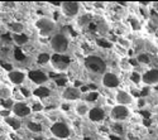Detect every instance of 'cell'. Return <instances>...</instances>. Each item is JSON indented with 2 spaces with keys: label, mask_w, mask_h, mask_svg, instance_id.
Returning a JSON list of instances; mask_svg holds the SVG:
<instances>
[{
  "label": "cell",
  "mask_w": 158,
  "mask_h": 140,
  "mask_svg": "<svg viewBox=\"0 0 158 140\" xmlns=\"http://www.w3.org/2000/svg\"><path fill=\"white\" fill-rule=\"evenodd\" d=\"M34 28L37 29V32L39 33V35L43 38H51L57 29V24L53 19H51L49 17H39L35 22H34Z\"/></svg>",
  "instance_id": "cell-1"
},
{
  "label": "cell",
  "mask_w": 158,
  "mask_h": 140,
  "mask_svg": "<svg viewBox=\"0 0 158 140\" xmlns=\"http://www.w3.org/2000/svg\"><path fill=\"white\" fill-rule=\"evenodd\" d=\"M49 47L55 52V54L63 56L64 53H67L70 48V38L61 32L55 33L49 38Z\"/></svg>",
  "instance_id": "cell-2"
},
{
  "label": "cell",
  "mask_w": 158,
  "mask_h": 140,
  "mask_svg": "<svg viewBox=\"0 0 158 140\" xmlns=\"http://www.w3.org/2000/svg\"><path fill=\"white\" fill-rule=\"evenodd\" d=\"M84 66L89 72L94 73V74L102 76L108 71V65H106V62H105V59H102L100 56H96V54L87 56L84 59Z\"/></svg>",
  "instance_id": "cell-3"
},
{
  "label": "cell",
  "mask_w": 158,
  "mask_h": 140,
  "mask_svg": "<svg viewBox=\"0 0 158 140\" xmlns=\"http://www.w3.org/2000/svg\"><path fill=\"white\" fill-rule=\"evenodd\" d=\"M49 133L51 136H55L60 140H69L72 135V129L67 122L53 121V124L49 126Z\"/></svg>",
  "instance_id": "cell-4"
},
{
  "label": "cell",
  "mask_w": 158,
  "mask_h": 140,
  "mask_svg": "<svg viewBox=\"0 0 158 140\" xmlns=\"http://www.w3.org/2000/svg\"><path fill=\"white\" fill-rule=\"evenodd\" d=\"M131 115V110L129 109V106H123V105H113L110 111H109V118L111 121L114 122H124L127 120H129Z\"/></svg>",
  "instance_id": "cell-5"
},
{
  "label": "cell",
  "mask_w": 158,
  "mask_h": 140,
  "mask_svg": "<svg viewBox=\"0 0 158 140\" xmlns=\"http://www.w3.org/2000/svg\"><path fill=\"white\" fill-rule=\"evenodd\" d=\"M82 90L77 86H66L62 92H61V98L64 102H77V101L82 100Z\"/></svg>",
  "instance_id": "cell-6"
},
{
  "label": "cell",
  "mask_w": 158,
  "mask_h": 140,
  "mask_svg": "<svg viewBox=\"0 0 158 140\" xmlns=\"http://www.w3.org/2000/svg\"><path fill=\"white\" fill-rule=\"evenodd\" d=\"M81 6L82 4L77 2H62L60 6V11L66 18H77L82 9Z\"/></svg>",
  "instance_id": "cell-7"
},
{
  "label": "cell",
  "mask_w": 158,
  "mask_h": 140,
  "mask_svg": "<svg viewBox=\"0 0 158 140\" xmlns=\"http://www.w3.org/2000/svg\"><path fill=\"white\" fill-rule=\"evenodd\" d=\"M100 83L104 88H109V90H115V88H119L122 81L120 77L118 76L116 73L111 72V71H106L102 76H101V80Z\"/></svg>",
  "instance_id": "cell-8"
},
{
  "label": "cell",
  "mask_w": 158,
  "mask_h": 140,
  "mask_svg": "<svg viewBox=\"0 0 158 140\" xmlns=\"http://www.w3.org/2000/svg\"><path fill=\"white\" fill-rule=\"evenodd\" d=\"M33 114L32 107L29 104L24 102V101H15L14 106L11 109V115H14L19 119H27Z\"/></svg>",
  "instance_id": "cell-9"
},
{
  "label": "cell",
  "mask_w": 158,
  "mask_h": 140,
  "mask_svg": "<svg viewBox=\"0 0 158 140\" xmlns=\"http://www.w3.org/2000/svg\"><path fill=\"white\" fill-rule=\"evenodd\" d=\"M27 77L35 86H44L49 80L48 74L41 70H29L27 72Z\"/></svg>",
  "instance_id": "cell-10"
},
{
  "label": "cell",
  "mask_w": 158,
  "mask_h": 140,
  "mask_svg": "<svg viewBox=\"0 0 158 140\" xmlns=\"http://www.w3.org/2000/svg\"><path fill=\"white\" fill-rule=\"evenodd\" d=\"M142 85L146 87L158 85V67H152L142 73Z\"/></svg>",
  "instance_id": "cell-11"
},
{
  "label": "cell",
  "mask_w": 158,
  "mask_h": 140,
  "mask_svg": "<svg viewBox=\"0 0 158 140\" xmlns=\"http://www.w3.org/2000/svg\"><path fill=\"white\" fill-rule=\"evenodd\" d=\"M114 100L116 105H123V106H130L134 104V96L131 95L129 91L127 90H119L118 88L115 95H114Z\"/></svg>",
  "instance_id": "cell-12"
},
{
  "label": "cell",
  "mask_w": 158,
  "mask_h": 140,
  "mask_svg": "<svg viewBox=\"0 0 158 140\" xmlns=\"http://www.w3.org/2000/svg\"><path fill=\"white\" fill-rule=\"evenodd\" d=\"M105 118H106V111H105L101 106L94 105V106L90 107V111L87 114L89 121L94 122V124H101V122H104Z\"/></svg>",
  "instance_id": "cell-13"
},
{
  "label": "cell",
  "mask_w": 158,
  "mask_h": 140,
  "mask_svg": "<svg viewBox=\"0 0 158 140\" xmlns=\"http://www.w3.org/2000/svg\"><path fill=\"white\" fill-rule=\"evenodd\" d=\"M6 78L13 86H22L27 81V72L22 70H11L6 72Z\"/></svg>",
  "instance_id": "cell-14"
},
{
  "label": "cell",
  "mask_w": 158,
  "mask_h": 140,
  "mask_svg": "<svg viewBox=\"0 0 158 140\" xmlns=\"http://www.w3.org/2000/svg\"><path fill=\"white\" fill-rule=\"evenodd\" d=\"M90 107L91 106L87 102H85L84 100H80V101H77V102H75L73 112H75V115L78 116V118H86L89 111H90Z\"/></svg>",
  "instance_id": "cell-15"
},
{
  "label": "cell",
  "mask_w": 158,
  "mask_h": 140,
  "mask_svg": "<svg viewBox=\"0 0 158 140\" xmlns=\"http://www.w3.org/2000/svg\"><path fill=\"white\" fill-rule=\"evenodd\" d=\"M4 124L6 126H9V128L11 129V131H19L22 128H23V121L22 119L14 116V115H9L6 118H4Z\"/></svg>",
  "instance_id": "cell-16"
},
{
  "label": "cell",
  "mask_w": 158,
  "mask_h": 140,
  "mask_svg": "<svg viewBox=\"0 0 158 140\" xmlns=\"http://www.w3.org/2000/svg\"><path fill=\"white\" fill-rule=\"evenodd\" d=\"M128 24H129V28L133 32H140L143 29V23L137 14L128 15Z\"/></svg>",
  "instance_id": "cell-17"
},
{
  "label": "cell",
  "mask_w": 158,
  "mask_h": 140,
  "mask_svg": "<svg viewBox=\"0 0 158 140\" xmlns=\"http://www.w3.org/2000/svg\"><path fill=\"white\" fill-rule=\"evenodd\" d=\"M51 96V90L47 86H37L35 90H33V97H37L39 100H44Z\"/></svg>",
  "instance_id": "cell-18"
},
{
  "label": "cell",
  "mask_w": 158,
  "mask_h": 140,
  "mask_svg": "<svg viewBox=\"0 0 158 140\" xmlns=\"http://www.w3.org/2000/svg\"><path fill=\"white\" fill-rule=\"evenodd\" d=\"M11 39L14 42L15 46L18 47H24L29 43V35L22 33V34H11Z\"/></svg>",
  "instance_id": "cell-19"
},
{
  "label": "cell",
  "mask_w": 158,
  "mask_h": 140,
  "mask_svg": "<svg viewBox=\"0 0 158 140\" xmlns=\"http://www.w3.org/2000/svg\"><path fill=\"white\" fill-rule=\"evenodd\" d=\"M51 63L53 65L55 68H57V70H63V68L67 67L69 61H63L61 54H55L53 57L51 58Z\"/></svg>",
  "instance_id": "cell-20"
},
{
  "label": "cell",
  "mask_w": 158,
  "mask_h": 140,
  "mask_svg": "<svg viewBox=\"0 0 158 140\" xmlns=\"http://www.w3.org/2000/svg\"><path fill=\"white\" fill-rule=\"evenodd\" d=\"M96 46L100 47L101 49H113L115 43L109 41L108 38H105V37H100V38H98V39H96Z\"/></svg>",
  "instance_id": "cell-21"
},
{
  "label": "cell",
  "mask_w": 158,
  "mask_h": 140,
  "mask_svg": "<svg viewBox=\"0 0 158 140\" xmlns=\"http://www.w3.org/2000/svg\"><path fill=\"white\" fill-rule=\"evenodd\" d=\"M9 30L11 32V34H22L24 33V24L20 23V22H11L9 25H8Z\"/></svg>",
  "instance_id": "cell-22"
},
{
  "label": "cell",
  "mask_w": 158,
  "mask_h": 140,
  "mask_svg": "<svg viewBox=\"0 0 158 140\" xmlns=\"http://www.w3.org/2000/svg\"><path fill=\"white\" fill-rule=\"evenodd\" d=\"M25 128H27L31 133H34V134H39V133H42L43 128H42V125L41 122H38V121H28L27 124H25Z\"/></svg>",
  "instance_id": "cell-23"
},
{
  "label": "cell",
  "mask_w": 158,
  "mask_h": 140,
  "mask_svg": "<svg viewBox=\"0 0 158 140\" xmlns=\"http://www.w3.org/2000/svg\"><path fill=\"white\" fill-rule=\"evenodd\" d=\"M99 96H100V95H99L98 91H87V92H85V94L82 95V98H84L85 102H87V104L90 105V104L96 102L98 98H99Z\"/></svg>",
  "instance_id": "cell-24"
},
{
  "label": "cell",
  "mask_w": 158,
  "mask_h": 140,
  "mask_svg": "<svg viewBox=\"0 0 158 140\" xmlns=\"http://www.w3.org/2000/svg\"><path fill=\"white\" fill-rule=\"evenodd\" d=\"M8 98H13V90L10 86L2 85L0 86V101L8 100Z\"/></svg>",
  "instance_id": "cell-25"
},
{
  "label": "cell",
  "mask_w": 158,
  "mask_h": 140,
  "mask_svg": "<svg viewBox=\"0 0 158 140\" xmlns=\"http://www.w3.org/2000/svg\"><path fill=\"white\" fill-rule=\"evenodd\" d=\"M119 67L122 71L127 72V73H130L131 71H134V66L131 65V61L129 58H123L119 61Z\"/></svg>",
  "instance_id": "cell-26"
},
{
  "label": "cell",
  "mask_w": 158,
  "mask_h": 140,
  "mask_svg": "<svg viewBox=\"0 0 158 140\" xmlns=\"http://www.w3.org/2000/svg\"><path fill=\"white\" fill-rule=\"evenodd\" d=\"M115 43H116V44H119V46L123 47V48H125L127 50L131 49V47H133L131 39H129V38H127V37H123V35H122V37H118Z\"/></svg>",
  "instance_id": "cell-27"
},
{
  "label": "cell",
  "mask_w": 158,
  "mask_h": 140,
  "mask_svg": "<svg viewBox=\"0 0 158 140\" xmlns=\"http://www.w3.org/2000/svg\"><path fill=\"white\" fill-rule=\"evenodd\" d=\"M129 80H130V82L133 83V85H135V86H138V85H142V73H139L138 71H131L130 73H129Z\"/></svg>",
  "instance_id": "cell-28"
},
{
  "label": "cell",
  "mask_w": 158,
  "mask_h": 140,
  "mask_svg": "<svg viewBox=\"0 0 158 140\" xmlns=\"http://www.w3.org/2000/svg\"><path fill=\"white\" fill-rule=\"evenodd\" d=\"M113 50H114L115 54H116L118 57H119L120 59H123V58H128V52H129V50H127L125 48L120 47L119 44H116V43H115V46H114Z\"/></svg>",
  "instance_id": "cell-29"
},
{
  "label": "cell",
  "mask_w": 158,
  "mask_h": 140,
  "mask_svg": "<svg viewBox=\"0 0 158 140\" xmlns=\"http://www.w3.org/2000/svg\"><path fill=\"white\" fill-rule=\"evenodd\" d=\"M51 58L52 56L43 52V53H39L38 57H37V62L39 63V65H47V63H51Z\"/></svg>",
  "instance_id": "cell-30"
},
{
  "label": "cell",
  "mask_w": 158,
  "mask_h": 140,
  "mask_svg": "<svg viewBox=\"0 0 158 140\" xmlns=\"http://www.w3.org/2000/svg\"><path fill=\"white\" fill-rule=\"evenodd\" d=\"M137 62H138V63H142V65H148V63H151V56H149L147 52L138 53V56H137Z\"/></svg>",
  "instance_id": "cell-31"
},
{
  "label": "cell",
  "mask_w": 158,
  "mask_h": 140,
  "mask_svg": "<svg viewBox=\"0 0 158 140\" xmlns=\"http://www.w3.org/2000/svg\"><path fill=\"white\" fill-rule=\"evenodd\" d=\"M2 102V106H3V110H8V111H11L13 106H14L15 101L13 98H8V100H2L0 101Z\"/></svg>",
  "instance_id": "cell-32"
},
{
  "label": "cell",
  "mask_w": 158,
  "mask_h": 140,
  "mask_svg": "<svg viewBox=\"0 0 158 140\" xmlns=\"http://www.w3.org/2000/svg\"><path fill=\"white\" fill-rule=\"evenodd\" d=\"M90 20H91V18L89 15H84V17H80V19H77V22L80 25H86V24L90 23Z\"/></svg>",
  "instance_id": "cell-33"
},
{
  "label": "cell",
  "mask_w": 158,
  "mask_h": 140,
  "mask_svg": "<svg viewBox=\"0 0 158 140\" xmlns=\"http://www.w3.org/2000/svg\"><path fill=\"white\" fill-rule=\"evenodd\" d=\"M137 105H138V107H140V109L146 106V105H147V100H146V97H139Z\"/></svg>",
  "instance_id": "cell-34"
},
{
  "label": "cell",
  "mask_w": 158,
  "mask_h": 140,
  "mask_svg": "<svg viewBox=\"0 0 158 140\" xmlns=\"http://www.w3.org/2000/svg\"><path fill=\"white\" fill-rule=\"evenodd\" d=\"M153 44H154V47H156V49L158 50V35L154 38V39H153Z\"/></svg>",
  "instance_id": "cell-35"
},
{
  "label": "cell",
  "mask_w": 158,
  "mask_h": 140,
  "mask_svg": "<svg viewBox=\"0 0 158 140\" xmlns=\"http://www.w3.org/2000/svg\"><path fill=\"white\" fill-rule=\"evenodd\" d=\"M44 140H60V139H57V138H55V136H49V138H46Z\"/></svg>",
  "instance_id": "cell-36"
},
{
  "label": "cell",
  "mask_w": 158,
  "mask_h": 140,
  "mask_svg": "<svg viewBox=\"0 0 158 140\" xmlns=\"http://www.w3.org/2000/svg\"><path fill=\"white\" fill-rule=\"evenodd\" d=\"M3 122H4V118H3V116H0V125H2Z\"/></svg>",
  "instance_id": "cell-37"
},
{
  "label": "cell",
  "mask_w": 158,
  "mask_h": 140,
  "mask_svg": "<svg viewBox=\"0 0 158 140\" xmlns=\"http://www.w3.org/2000/svg\"><path fill=\"white\" fill-rule=\"evenodd\" d=\"M3 24V18H2V14H0V25Z\"/></svg>",
  "instance_id": "cell-38"
},
{
  "label": "cell",
  "mask_w": 158,
  "mask_h": 140,
  "mask_svg": "<svg viewBox=\"0 0 158 140\" xmlns=\"http://www.w3.org/2000/svg\"><path fill=\"white\" fill-rule=\"evenodd\" d=\"M156 56H157V59H158V50H157V54Z\"/></svg>",
  "instance_id": "cell-39"
},
{
  "label": "cell",
  "mask_w": 158,
  "mask_h": 140,
  "mask_svg": "<svg viewBox=\"0 0 158 140\" xmlns=\"http://www.w3.org/2000/svg\"><path fill=\"white\" fill-rule=\"evenodd\" d=\"M69 140H72V139H71V138H70V139H69Z\"/></svg>",
  "instance_id": "cell-40"
}]
</instances>
